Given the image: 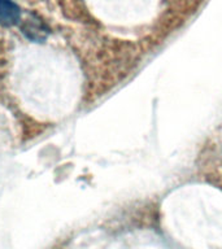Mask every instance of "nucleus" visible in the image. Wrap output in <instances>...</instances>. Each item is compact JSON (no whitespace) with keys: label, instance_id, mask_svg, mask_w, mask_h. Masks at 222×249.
<instances>
[{"label":"nucleus","instance_id":"nucleus-1","mask_svg":"<svg viewBox=\"0 0 222 249\" xmlns=\"http://www.w3.org/2000/svg\"><path fill=\"white\" fill-rule=\"evenodd\" d=\"M19 29L29 40L35 43H43L51 33L46 23L34 13H27L26 17L19 21Z\"/></svg>","mask_w":222,"mask_h":249},{"label":"nucleus","instance_id":"nucleus-2","mask_svg":"<svg viewBox=\"0 0 222 249\" xmlns=\"http://www.w3.org/2000/svg\"><path fill=\"white\" fill-rule=\"evenodd\" d=\"M21 21V8L13 0H0V25L12 27Z\"/></svg>","mask_w":222,"mask_h":249}]
</instances>
